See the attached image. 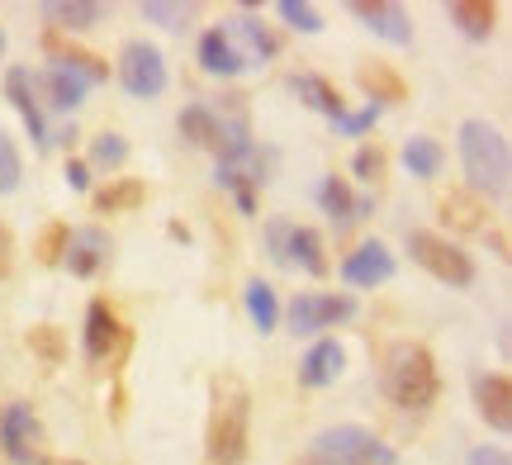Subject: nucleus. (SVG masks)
<instances>
[{
    "label": "nucleus",
    "mask_w": 512,
    "mask_h": 465,
    "mask_svg": "<svg viewBox=\"0 0 512 465\" xmlns=\"http://www.w3.org/2000/svg\"><path fill=\"white\" fill-rule=\"evenodd\" d=\"M252 432V390L238 371L209 380V428H204V465H242Z\"/></svg>",
    "instance_id": "obj_1"
},
{
    "label": "nucleus",
    "mask_w": 512,
    "mask_h": 465,
    "mask_svg": "<svg viewBox=\"0 0 512 465\" xmlns=\"http://www.w3.org/2000/svg\"><path fill=\"white\" fill-rule=\"evenodd\" d=\"M460 167H465V181L479 200H498L508 195L512 186V152L508 138L489 124V119H465L460 124Z\"/></svg>",
    "instance_id": "obj_2"
},
{
    "label": "nucleus",
    "mask_w": 512,
    "mask_h": 465,
    "mask_svg": "<svg viewBox=\"0 0 512 465\" xmlns=\"http://www.w3.org/2000/svg\"><path fill=\"white\" fill-rule=\"evenodd\" d=\"M380 385L389 394V404H399L408 413H422L441 390L437 361H432V352L422 342H389L380 361Z\"/></svg>",
    "instance_id": "obj_3"
},
{
    "label": "nucleus",
    "mask_w": 512,
    "mask_h": 465,
    "mask_svg": "<svg viewBox=\"0 0 512 465\" xmlns=\"http://www.w3.org/2000/svg\"><path fill=\"white\" fill-rule=\"evenodd\" d=\"M394 447H384L370 428H356V423H342V428L318 432L304 451V461L294 465H394Z\"/></svg>",
    "instance_id": "obj_4"
},
{
    "label": "nucleus",
    "mask_w": 512,
    "mask_h": 465,
    "mask_svg": "<svg viewBox=\"0 0 512 465\" xmlns=\"http://www.w3.org/2000/svg\"><path fill=\"white\" fill-rule=\"evenodd\" d=\"M408 252H413V261H418L427 276H437L441 285H456V290L475 285V261H470V252H460L456 242L441 238V233L413 228V233H408Z\"/></svg>",
    "instance_id": "obj_5"
},
{
    "label": "nucleus",
    "mask_w": 512,
    "mask_h": 465,
    "mask_svg": "<svg viewBox=\"0 0 512 465\" xmlns=\"http://www.w3.org/2000/svg\"><path fill=\"white\" fill-rule=\"evenodd\" d=\"M0 447L15 465H48L43 423L34 418L29 404H5V413H0Z\"/></svg>",
    "instance_id": "obj_6"
},
{
    "label": "nucleus",
    "mask_w": 512,
    "mask_h": 465,
    "mask_svg": "<svg viewBox=\"0 0 512 465\" xmlns=\"http://www.w3.org/2000/svg\"><path fill=\"white\" fill-rule=\"evenodd\" d=\"M119 86H124L133 100H152V95L166 91V57L162 48L152 43H128L119 53Z\"/></svg>",
    "instance_id": "obj_7"
},
{
    "label": "nucleus",
    "mask_w": 512,
    "mask_h": 465,
    "mask_svg": "<svg viewBox=\"0 0 512 465\" xmlns=\"http://www.w3.org/2000/svg\"><path fill=\"white\" fill-rule=\"evenodd\" d=\"M351 314H356V299L351 295H318V290H309V295H299L290 304V333L294 337L328 333L337 323H347Z\"/></svg>",
    "instance_id": "obj_8"
},
{
    "label": "nucleus",
    "mask_w": 512,
    "mask_h": 465,
    "mask_svg": "<svg viewBox=\"0 0 512 465\" xmlns=\"http://www.w3.org/2000/svg\"><path fill=\"white\" fill-rule=\"evenodd\" d=\"M110 233L105 228H95V224H86V228H72L67 233V247H62V261H67V271L72 276H81V280H91L105 261H110Z\"/></svg>",
    "instance_id": "obj_9"
},
{
    "label": "nucleus",
    "mask_w": 512,
    "mask_h": 465,
    "mask_svg": "<svg viewBox=\"0 0 512 465\" xmlns=\"http://www.w3.org/2000/svg\"><path fill=\"white\" fill-rule=\"evenodd\" d=\"M351 15L366 24L370 34H380L384 43H394V48H408L413 43V19H408V10L403 5H394V0H356L351 5Z\"/></svg>",
    "instance_id": "obj_10"
},
{
    "label": "nucleus",
    "mask_w": 512,
    "mask_h": 465,
    "mask_svg": "<svg viewBox=\"0 0 512 465\" xmlns=\"http://www.w3.org/2000/svg\"><path fill=\"white\" fill-rule=\"evenodd\" d=\"M394 276V252L384 247L380 238L361 242L347 261H342V280L356 285V290H370V285H384V280Z\"/></svg>",
    "instance_id": "obj_11"
},
{
    "label": "nucleus",
    "mask_w": 512,
    "mask_h": 465,
    "mask_svg": "<svg viewBox=\"0 0 512 465\" xmlns=\"http://www.w3.org/2000/svg\"><path fill=\"white\" fill-rule=\"evenodd\" d=\"M223 38H228V48L238 53L242 67H266V57H275V38L256 24V19L247 15H233V19H223Z\"/></svg>",
    "instance_id": "obj_12"
},
{
    "label": "nucleus",
    "mask_w": 512,
    "mask_h": 465,
    "mask_svg": "<svg viewBox=\"0 0 512 465\" xmlns=\"http://www.w3.org/2000/svg\"><path fill=\"white\" fill-rule=\"evenodd\" d=\"M347 371V352H342V342L337 337H323V342H313L309 356L299 361V385L304 390H328L337 385Z\"/></svg>",
    "instance_id": "obj_13"
},
{
    "label": "nucleus",
    "mask_w": 512,
    "mask_h": 465,
    "mask_svg": "<svg viewBox=\"0 0 512 465\" xmlns=\"http://www.w3.org/2000/svg\"><path fill=\"white\" fill-rule=\"evenodd\" d=\"M5 100L19 110L24 119V129L34 133L38 148H48V119H43V105H38V91H34V72H24V67H10L5 72Z\"/></svg>",
    "instance_id": "obj_14"
},
{
    "label": "nucleus",
    "mask_w": 512,
    "mask_h": 465,
    "mask_svg": "<svg viewBox=\"0 0 512 465\" xmlns=\"http://www.w3.org/2000/svg\"><path fill=\"white\" fill-rule=\"evenodd\" d=\"M475 404H479V418L489 423L494 432H508L512 428V385H508V375H479L475 380Z\"/></svg>",
    "instance_id": "obj_15"
},
{
    "label": "nucleus",
    "mask_w": 512,
    "mask_h": 465,
    "mask_svg": "<svg viewBox=\"0 0 512 465\" xmlns=\"http://www.w3.org/2000/svg\"><path fill=\"white\" fill-rule=\"evenodd\" d=\"M114 342H119V318L105 299H91V309H86V337H81V352L86 361H105L114 352Z\"/></svg>",
    "instance_id": "obj_16"
},
{
    "label": "nucleus",
    "mask_w": 512,
    "mask_h": 465,
    "mask_svg": "<svg viewBox=\"0 0 512 465\" xmlns=\"http://www.w3.org/2000/svg\"><path fill=\"white\" fill-rule=\"evenodd\" d=\"M34 91H43V105H53V110H76V105L86 100V91H91V81L53 62V67L34 81Z\"/></svg>",
    "instance_id": "obj_17"
},
{
    "label": "nucleus",
    "mask_w": 512,
    "mask_h": 465,
    "mask_svg": "<svg viewBox=\"0 0 512 465\" xmlns=\"http://www.w3.org/2000/svg\"><path fill=\"white\" fill-rule=\"evenodd\" d=\"M318 205H323V214H328L337 228H347V224H356L361 214H370V200H356L342 176H323V181H318Z\"/></svg>",
    "instance_id": "obj_18"
},
{
    "label": "nucleus",
    "mask_w": 512,
    "mask_h": 465,
    "mask_svg": "<svg viewBox=\"0 0 512 465\" xmlns=\"http://www.w3.org/2000/svg\"><path fill=\"white\" fill-rule=\"evenodd\" d=\"M285 266H299L304 276H328V252H323V238L313 228L290 224V238H285Z\"/></svg>",
    "instance_id": "obj_19"
},
{
    "label": "nucleus",
    "mask_w": 512,
    "mask_h": 465,
    "mask_svg": "<svg viewBox=\"0 0 512 465\" xmlns=\"http://www.w3.org/2000/svg\"><path fill=\"white\" fill-rule=\"evenodd\" d=\"M290 91L309 105V110H318V114H328L332 124L347 114V105H342V95H337V86L332 81H323L318 72H299V76H290Z\"/></svg>",
    "instance_id": "obj_20"
},
{
    "label": "nucleus",
    "mask_w": 512,
    "mask_h": 465,
    "mask_svg": "<svg viewBox=\"0 0 512 465\" xmlns=\"http://www.w3.org/2000/svg\"><path fill=\"white\" fill-rule=\"evenodd\" d=\"M356 81H361V91L370 95V105H399V100H408V86H403V76L389 67V62H366L361 72H356Z\"/></svg>",
    "instance_id": "obj_21"
},
{
    "label": "nucleus",
    "mask_w": 512,
    "mask_h": 465,
    "mask_svg": "<svg viewBox=\"0 0 512 465\" xmlns=\"http://www.w3.org/2000/svg\"><path fill=\"white\" fill-rule=\"evenodd\" d=\"M446 19L456 24L465 38H489L494 34V24H498V5H489V0H451L446 5Z\"/></svg>",
    "instance_id": "obj_22"
},
{
    "label": "nucleus",
    "mask_w": 512,
    "mask_h": 465,
    "mask_svg": "<svg viewBox=\"0 0 512 465\" xmlns=\"http://www.w3.org/2000/svg\"><path fill=\"white\" fill-rule=\"evenodd\" d=\"M38 10H43V19H53L57 29H72V34H81V29H91V24L105 19L100 0H43Z\"/></svg>",
    "instance_id": "obj_23"
},
{
    "label": "nucleus",
    "mask_w": 512,
    "mask_h": 465,
    "mask_svg": "<svg viewBox=\"0 0 512 465\" xmlns=\"http://www.w3.org/2000/svg\"><path fill=\"white\" fill-rule=\"evenodd\" d=\"M176 124H181V138L190 143V148H209V152H219L223 129H219V114L209 110V105H185Z\"/></svg>",
    "instance_id": "obj_24"
},
{
    "label": "nucleus",
    "mask_w": 512,
    "mask_h": 465,
    "mask_svg": "<svg viewBox=\"0 0 512 465\" xmlns=\"http://www.w3.org/2000/svg\"><path fill=\"white\" fill-rule=\"evenodd\" d=\"M43 43H48V53H53L57 67H67V72L86 76L91 86H95V81H110V67H105V57L86 53V48H62V43H57V34H48Z\"/></svg>",
    "instance_id": "obj_25"
},
{
    "label": "nucleus",
    "mask_w": 512,
    "mask_h": 465,
    "mask_svg": "<svg viewBox=\"0 0 512 465\" xmlns=\"http://www.w3.org/2000/svg\"><path fill=\"white\" fill-rule=\"evenodd\" d=\"M441 219L460 233H479L484 228V200H479L475 190H451L446 200H441Z\"/></svg>",
    "instance_id": "obj_26"
},
{
    "label": "nucleus",
    "mask_w": 512,
    "mask_h": 465,
    "mask_svg": "<svg viewBox=\"0 0 512 465\" xmlns=\"http://www.w3.org/2000/svg\"><path fill=\"white\" fill-rule=\"evenodd\" d=\"M441 162H446V152H441L437 138H427V133H413L408 143H403V167L413 171L418 181H432L441 171Z\"/></svg>",
    "instance_id": "obj_27"
},
{
    "label": "nucleus",
    "mask_w": 512,
    "mask_h": 465,
    "mask_svg": "<svg viewBox=\"0 0 512 465\" xmlns=\"http://www.w3.org/2000/svg\"><path fill=\"white\" fill-rule=\"evenodd\" d=\"M242 304H247V314H252L256 333H275V323H280V299H275V290L266 285V280H261V276L247 280V290H242Z\"/></svg>",
    "instance_id": "obj_28"
},
{
    "label": "nucleus",
    "mask_w": 512,
    "mask_h": 465,
    "mask_svg": "<svg viewBox=\"0 0 512 465\" xmlns=\"http://www.w3.org/2000/svg\"><path fill=\"white\" fill-rule=\"evenodd\" d=\"M200 67H204L209 76H238V72H242L238 53L228 48V38H223L219 29H209V34L200 38Z\"/></svg>",
    "instance_id": "obj_29"
},
{
    "label": "nucleus",
    "mask_w": 512,
    "mask_h": 465,
    "mask_svg": "<svg viewBox=\"0 0 512 465\" xmlns=\"http://www.w3.org/2000/svg\"><path fill=\"white\" fill-rule=\"evenodd\" d=\"M195 0H143V19L147 24H162V29H185L195 19Z\"/></svg>",
    "instance_id": "obj_30"
},
{
    "label": "nucleus",
    "mask_w": 512,
    "mask_h": 465,
    "mask_svg": "<svg viewBox=\"0 0 512 465\" xmlns=\"http://www.w3.org/2000/svg\"><path fill=\"white\" fill-rule=\"evenodd\" d=\"M143 200H147L143 181H114V186H105L95 195V209H100V214H124V209H138Z\"/></svg>",
    "instance_id": "obj_31"
},
{
    "label": "nucleus",
    "mask_w": 512,
    "mask_h": 465,
    "mask_svg": "<svg viewBox=\"0 0 512 465\" xmlns=\"http://www.w3.org/2000/svg\"><path fill=\"white\" fill-rule=\"evenodd\" d=\"M19 181H24V157H19L15 138L0 129V195H15Z\"/></svg>",
    "instance_id": "obj_32"
},
{
    "label": "nucleus",
    "mask_w": 512,
    "mask_h": 465,
    "mask_svg": "<svg viewBox=\"0 0 512 465\" xmlns=\"http://www.w3.org/2000/svg\"><path fill=\"white\" fill-rule=\"evenodd\" d=\"M275 10H280V19H285L290 29H299V34H323V15L313 10L309 0H280Z\"/></svg>",
    "instance_id": "obj_33"
},
{
    "label": "nucleus",
    "mask_w": 512,
    "mask_h": 465,
    "mask_svg": "<svg viewBox=\"0 0 512 465\" xmlns=\"http://www.w3.org/2000/svg\"><path fill=\"white\" fill-rule=\"evenodd\" d=\"M91 162H100V167H124L128 162L124 133H100V138L91 143Z\"/></svg>",
    "instance_id": "obj_34"
},
{
    "label": "nucleus",
    "mask_w": 512,
    "mask_h": 465,
    "mask_svg": "<svg viewBox=\"0 0 512 465\" xmlns=\"http://www.w3.org/2000/svg\"><path fill=\"white\" fill-rule=\"evenodd\" d=\"M380 105H366V110H356V114H342V119H337V129L347 133V138H361V133H370L375 129V124H380Z\"/></svg>",
    "instance_id": "obj_35"
},
{
    "label": "nucleus",
    "mask_w": 512,
    "mask_h": 465,
    "mask_svg": "<svg viewBox=\"0 0 512 465\" xmlns=\"http://www.w3.org/2000/svg\"><path fill=\"white\" fill-rule=\"evenodd\" d=\"M29 347H34V352L43 356V361H53V366L62 361V333H57V328H48V323L29 333Z\"/></svg>",
    "instance_id": "obj_36"
},
{
    "label": "nucleus",
    "mask_w": 512,
    "mask_h": 465,
    "mask_svg": "<svg viewBox=\"0 0 512 465\" xmlns=\"http://www.w3.org/2000/svg\"><path fill=\"white\" fill-rule=\"evenodd\" d=\"M351 171H356L361 181H370V186H375V181L384 176V152L380 148H361L356 157H351Z\"/></svg>",
    "instance_id": "obj_37"
},
{
    "label": "nucleus",
    "mask_w": 512,
    "mask_h": 465,
    "mask_svg": "<svg viewBox=\"0 0 512 465\" xmlns=\"http://www.w3.org/2000/svg\"><path fill=\"white\" fill-rule=\"evenodd\" d=\"M62 247H67V228H48V233H43V247H38V261H57Z\"/></svg>",
    "instance_id": "obj_38"
},
{
    "label": "nucleus",
    "mask_w": 512,
    "mask_h": 465,
    "mask_svg": "<svg viewBox=\"0 0 512 465\" xmlns=\"http://www.w3.org/2000/svg\"><path fill=\"white\" fill-rule=\"evenodd\" d=\"M285 238H290V224L285 219H275L271 228H266V242H271V257L285 266Z\"/></svg>",
    "instance_id": "obj_39"
},
{
    "label": "nucleus",
    "mask_w": 512,
    "mask_h": 465,
    "mask_svg": "<svg viewBox=\"0 0 512 465\" xmlns=\"http://www.w3.org/2000/svg\"><path fill=\"white\" fill-rule=\"evenodd\" d=\"M10 271H15V233L0 224V280L10 276Z\"/></svg>",
    "instance_id": "obj_40"
},
{
    "label": "nucleus",
    "mask_w": 512,
    "mask_h": 465,
    "mask_svg": "<svg viewBox=\"0 0 512 465\" xmlns=\"http://www.w3.org/2000/svg\"><path fill=\"white\" fill-rule=\"evenodd\" d=\"M470 465H512V461L503 447H475L470 451Z\"/></svg>",
    "instance_id": "obj_41"
},
{
    "label": "nucleus",
    "mask_w": 512,
    "mask_h": 465,
    "mask_svg": "<svg viewBox=\"0 0 512 465\" xmlns=\"http://www.w3.org/2000/svg\"><path fill=\"white\" fill-rule=\"evenodd\" d=\"M62 176H67V186L72 190H91V167H86V162H67Z\"/></svg>",
    "instance_id": "obj_42"
},
{
    "label": "nucleus",
    "mask_w": 512,
    "mask_h": 465,
    "mask_svg": "<svg viewBox=\"0 0 512 465\" xmlns=\"http://www.w3.org/2000/svg\"><path fill=\"white\" fill-rule=\"evenodd\" d=\"M0 57H5V29H0Z\"/></svg>",
    "instance_id": "obj_43"
},
{
    "label": "nucleus",
    "mask_w": 512,
    "mask_h": 465,
    "mask_svg": "<svg viewBox=\"0 0 512 465\" xmlns=\"http://www.w3.org/2000/svg\"><path fill=\"white\" fill-rule=\"evenodd\" d=\"M72 465H81V461H72Z\"/></svg>",
    "instance_id": "obj_44"
}]
</instances>
